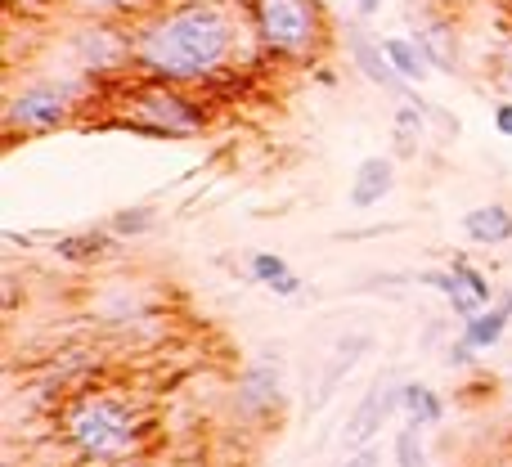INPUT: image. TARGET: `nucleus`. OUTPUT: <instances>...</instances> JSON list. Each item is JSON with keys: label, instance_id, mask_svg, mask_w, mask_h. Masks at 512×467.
I'll use <instances>...</instances> for the list:
<instances>
[{"label": "nucleus", "instance_id": "nucleus-11", "mask_svg": "<svg viewBox=\"0 0 512 467\" xmlns=\"http://www.w3.org/2000/svg\"><path fill=\"white\" fill-rule=\"evenodd\" d=\"M391 189H396V162L364 158L360 171H355V185H351V207L355 212H369V207H378L382 198H391Z\"/></svg>", "mask_w": 512, "mask_h": 467}, {"label": "nucleus", "instance_id": "nucleus-24", "mask_svg": "<svg viewBox=\"0 0 512 467\" xmlns=\"http://www.w3.org/2000/svg\"><path fill=\"white\" fill-rule=\"evenodd\" d=\"M265 288H270L274 292V297H297V292H301V279H297V274H283V279H274V283H265Z\"/></svg>", "mask_w": 512, "mask_h": 467}, {"label": "nucleus", "instance_id": "nucleus-16", "mask_svg": "<svg viewBox=\"0 0 512 467\" xmlns=\"http://www.w3.org/2000/svg\"><path fill=\"white\" fill-rule=\"evenodd\" d=\"M382 54H387V63L409 81V86H418V81L432 72V63L423 59L414 36H382Z\"/></svg>", "mask_w": 512, "mask_h": 467}, {"label": "nucleus", "instance_id": "nucleus-21", "mask_svg": "<svg viewBox=\"0 0 512 467\" xmlns=\"http://www.w3.org/2000/svg\"><path fill=\"white\" fill-rule=\"evenodd\" d=\"M153 225H158V212H153V207H126V212L108 216L104 230L117 234V238H131V234H149Z\"/></svg>", "mask_w": 512, "mask_h": 467}, {"label": "nucleus", "instance_id": "nucleus-15", "mask_svg": "<svg viewBox=\"0 0 512 467\" xmlns=\"http://www.w3.org/2000/svg\"><path fill=\"white\" fill-rule=\"evenodd\" d=\"M113 238L117 234H108V230H81V234L59 238L54 252H59V261H68V265H95L113 252Z\"/></svg>", "mask_w": 512, "mask_h": 467}, {"label": "nucleus", "instance_id": "nucleus-23", "mask_svg": "<svg viewBox=\"0 0 512 467\" xmlns=\"http://www.w3.org/2000/svg\"><path fill=\"white\" fill-rule=\"evenodd\" d=\"M248 274H252V279H261V283H274V279H283V274H288V261H283L279 252H252Z\"/></svg>", "mask_w": 512, "mask_h": 467}, {"label": "nucleus", "instance_id": "nucleus-5", "mask_svg": "<svg viewBox=\"0 0 512 467\" xmlns=\"http://www.w3.org/2000/svg\"><path fill=\"white\" fill-rule=\"evenodd\" d=\"M95 77H27L5 99V140L23 135H50L68 126L86 104V90Z\"/></svg>", "mask_w": 512, "mask_h": 467}, {"label": "nucleus", "instance_id": "nucleus-6", "mask_svg": "<svg viewBox=\"0 0 512 467\" xmlns=\"http://www.w3.org/2000/svg\"><path fill=\"white\" fill-rule=\"evenodd\" d=\"M77 68L86 77H108V72H135L131 59V32L117 27V18H86L77 32L68 36Z\"/></svg>", "mask_w": 512, "mask_h": 467}, {"label": "nucleus", "instance_id": "nucleus-31", "mask_svg": "<svg viewBox=\"0 0 512 467\" xmlns=\"http://www.w3.org/2000/svg\"><path fill=\"white\" fill-rule=\"evenodd\" d=\"M221 5H248V0H221Z\"/></svg>", "mask_w": 512, "mask_h": 467}, {"label": "nucleus", "instance_id": "nucleus-7", "mask_svg": "<svg viewBox=\"0 0 512 467\" xmlns=\"http://www.w3.org/2000/svg\"><path fill=\"white\" fill-rule=\"evenodd\" d=\"M400 396H405V382H396L391 373H378V378H373V387L355 400L351 418H346V427H342V441L351 445V450L369 445L373 436L387 427V418L400 409Z\"/></svg>", "mask_w": 512, "mask_h": 467}, {"label": "nucleus", "instance_id": "nucleus-2", "mask_svg": "<svg viewBox=\"0 0 512 467\" xmlns=\"http://www.w3.org/2000/svg\"><path fill=\"white\" fill-rule=\"evenodd\" d=\"M59 441L86 463H126L140 459L149 441V418L140 414L126 391L113 387H86L72 391L59 409Z\"/></svg>", "mask_w": 512, "mask_h": 467}, {"label": "nucleus", "instance_id": "nucleus-12", "mask_svg": "<svg viewBox=\"0 0 512 467\" xmlns=\"http://www.w3.org/2000/svg\"><path fill=\"white\" fill-rule=\"evenodd\" d=\"M369 351H373V337H369V333H351V337H342V342H337V351H333V364H328V373L319 378L310 409L328 405V400H333V391H337V382H342L346 373H351L355 364H360V355H369Z\"/></svg>", "mask_w": 512, "mask_h": 467}, {"label": "nucleus", "instance_id": "nucleus-9", "mask_svg": "<svg viewBox=\"0 0 512 467\" xmlns=\"http://www.w3.org/2000/svg\"><path fill=\"white\" fill-rule=\"evenodd\" d=\"M351 54H355V68H360V77H364V81H373L378 90H387L391 99H400V104H414V108H423V104H427V99L418 95V90L409 86V81L400 77L396 68H391L387 54H382V41H373L369 32L355 36V41H351Z\"/></svg>", "mask_w": 512, "mask_h": 467}, {"label": "nucleus", "instance_id": "nucleus-1", "mask_svg": "<svg viewBox=\"0 0 512 467\" xmlns=\"http://www.w3.org/2000/svg\"><path fill=\"white\" fill-rule=\"evenodd\" d=\"M248 9L221 0H167L135 18L131 59L135 77L171 86H207L239 63L243 36H252Z\"/></svg>", "mask_w": 512, "mask_h": 467}, {"label": "nucleus", "instance_id": "nucleus-18", "mask_svg": "<svg viewBox=\"0 0 512 467\" xmlns=\"http://www.w3.org/2000/svg\"><path fill=\"white\" fill-rule=\"evenodd\" d=\"M86 18H131V14H149V9L167 5V0H63Z\"/></svg>", "mask_w": 512, "mask_h": 467}, {"label": "nucleus", "instance_id": "nucleus-26", "mask_svg": "<svg viewBox=\"0 0 512 467\" xmlns=\"http://www.w3.org/2000/svg\"><path fill=\"white\" fill-rule=\"evenodd\" d=\"M342 467H378V450H369V445H360V450H351V459Z\"/></svg>", "mask_w": 512, "mask_h": 467}, {"label": "nucleus", "instance_id": "nucleus-13", "mask_svg": "<svg viewBox=\"0 0 512 467\" xmlns=\"http://www.w3.org/2000/svg\"><path fill=\"white\" fill-rule=\"evenodd\" d=\"M463 234H468V243H481V247L512 243V207H504V203L472 207V212L463 216Z\"/></svg>", "mask_w": 512, "mask_h": 467}, {"label": "nucleus", "instance_id": "nucleus-19", "mask_svg": "<svg viewBox=\"0 0 512 467\" xmlns=\"http://www.w3.org/2000/svg\"><path fill=\"white\" fill-rule=\"evenodd\" d=\"M396 467H432L423 445V423H414V418H405V427L396 432Z\"/></svg>", "mask_w": 512, "mask_h": 467}, {"label": "nucleus", "instance_id": "nucleus-28", "mask_svg": "<svg viewBox=\"0 0 512 467\" xmlns=\"http://www.w3.org/2000/svg\"><path fill=\"white\" fill-rule=\"evenodd\" d=\"M378 9H382V0H355V14L360 18H373Z\"/></svg>", "mask_w": 512, "mask_h": 467}, {"label": "nucleus", "instance_id": "nucleus-4", "mask_svg": "<svg viewBox=\"0 0 512 467\" xmlns=\"http://www.w3.org/2000/svg\"><path fill=\"white\" fill-rule=\"evenodd\" d=\"M243 9L252 23V41L274 59L306 63L328 45V18L319 0H248Z\"/></svg>", "mask_w": 512, "mask_h": 467}, {"label": "nucleus", "instance_id": "nucleus-29", "mask_svg": "<svg viewBox=\"0 0 512 467\" xmlns=\"http://www.w3.org/2000/svg\"><path fill=\"white\" fill-rule=\"evenodd\" d=\"M117 467H158V463L144 459V454H140V459H126V463H117Z\"/></svg>", "mask_w": 512, "mask_h": 467}, {"label": "nucleus", "instance_id": "nucleus-22", "mask_svg": "<svg viewBox=\"0 0 512 467\" xmlns=\"http://www.w3.org/2000/svg\"><path fill=\"white\" fill-rule=\"evenodd\" d=\"M450 270L459 274V279H463V288H468L472 297L481 301V306H490V301H495V288H490V279L477 270V265L468 261V256H454V261H450Z\"/></svg>", "mask_w": 512, "mask_h": 467}, {"label": "nucleus", "instance_id": "nucleus-10", "mask_svg": "<svg viewBox=\"0 0 512 467\" xmlns=\"http://www.w3.org/2000/svg\"><path fill=\"white\" fill-rule=\"evenodd\" d=\"M418 41V50H423V59L432 63L436 72H459V36H454V23H445L441 14H432L427 23H414V32H409Z\"/></svg>", "mask_w": 512, "mask_h": 467}, {"label": "nucleus", "instance_id": "nucleus-30", "mask_svg": "<svg viewBox=\"0 0 512 467\" xmlns=\"http://www.w3.org/2000/svg\"><path fill=\"white\" fill-rule=\"evenodd\" d=\"M499 306H504V310H508V315H512V288L504 292V301H499Z\"/></svg>", "mask_w": 512, "mask_h": 467}, {"label": "nucleus", "instance_id": "nucleus-27", "mask_svg": "<svg viewBox=\"0 0 512 467\" xmlns=\"http://www.w3.org/2000/svg\"><path fill=\"white\" fill-rule=\"evenodd\" d=\"M472 355H477V351H472V346L463 342V337L450 346V364H454V369H463V364H472Z\"/></svg>", "mask_w": 512, "mask_h": 467}, {"label": "nucleus", "instance_id": "nucleus-20", "mask_svg": "<svg viewBox=\"0 0 512 467\" xmlns=\"http://www.w3.org/2000/svg\"><path fill=\"white\" fill-rule=\"evenodd\" d=\"M423 126H427L423 108H414V104H400V108H396V144H400V158H414V153H418V144H423Z\"/></svg>", "mask_w": 512, "mask_h": 467}, {"label": "nucleus", "instance_id": "nucleus-17", "mask_svg": "<svg viewBox=\"0 0 512 467\" xmlns=\"http://www.w3.org/2000/svg\"><path fill=\"white\" fill-rule=\"evenodd\" d=\"M400 409H405V418H414V423H441L445 418V400L436 396L432 387H423V382H405V396H400Z\"/></svg>", "mask_w": 512, "mask_h": 467}, {"label": "nucleus", "instance_id": "nucleus-14", "mask_svg": "<svg viewBox=\"0 0 512 467\" xmlns=\"http://www.w3.org/2000/svg\"><path fill=\"white\" fill-rule=\"evenodd\" d=\"M508 324H512V315L504 306H486V310H477L472 319H463L459 337L472 346V351H490V346H499L508 337Z\"/></svg>", "mask_w": 512, "mask_h": 467}, {"label": "nucleus", "instance_id": "nucleus-8", "mask_svg": "<svg viewBox=\"0 0 512 467\" xmlns=\"http://www.w3.org/2000/svg\"><path fill=\"white\" fill-rule=\"evenodd\" d=\"M283 405H288V396H283V378L274 364H252L234 387V414L243 423H270L283 414Z\"/></svg>", "mask_w": 512, "mask_h": 467}, {"label": "nucleus", "instance_id": "nucleus-25", "mask_svg": "<svg viewBox=\"0 0 512 467\" xmlns=\"http://www.w3.org/2000/svg\"><path fill=\"white\" fill-rule=\"evenodd\" d=\"M495 131L512 135V99H499V104H495Z\"/></svg>", "mask_w": 512, "mask_h": 467}, {"label": "nucleus", "instance_id": "nucleus-3", "mask_svg": "<svg viewBox=\"0 0 512 467\" xmlns=\"http://www.w3.org/2000/svg\"><path fill=\"white\" fill-rule=\"evenodd\" d=\"M113 108L117 117H108V126H126L135 135H153V140H189V135H203L212 122L207 104L189 86L149 77L135 81Z\"/></svg>", "mask_w": 512, "mask_h": 467}]
</instances>
